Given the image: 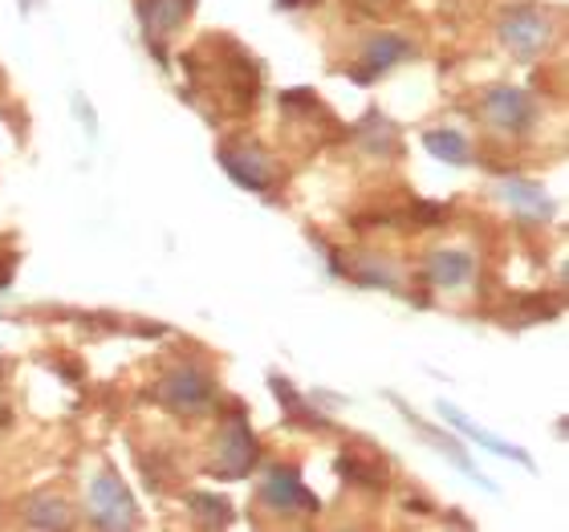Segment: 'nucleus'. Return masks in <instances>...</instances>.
Here are the masks:
<instances>
[]
</instances>
